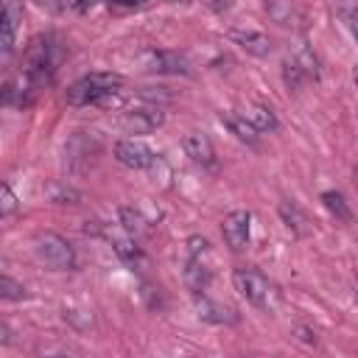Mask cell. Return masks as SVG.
I'll use <instances>...</instances> for the list:
<instances>
[{"label":"cell","mask_w":358,"mask_h":358,"mask_svg":"<svg viewBox=\"0 0 358 358\" xmlns=\"http://www.w3.org/2000/svg\"><path fill=\"white\" fill-rule=\"evenodd\" d=\"M123 87V78L117 73H90L73 81L64 92V101L70 106H98L115 98Z\"/></svg>","instance_id":"obj_1"},{"label":"cell","mask_w":358,"mask_h":358,"mask_svg":"<svg viewBox=\"0 0 358 358\" xmlns=\"http://www.w3.org/2000/svg\"><path fill=\"white\" fill-rule=\"evenodd\" d=\"M232 282H235V291L255 308H263V310H271L280 299L277 288L268 282V277L263 271H257L255 266H238L232 271Z\"/></svg>","instance_id":"obj_2"},{"label":"cell","mask_w":358,"mask_h":358,"mask_svg":"<svg viewBox=\"0 0 358 358\" xmlns=\"http://www.w3.org/2000/svg\"><path fill=\"white\" fill-rule=\"evenodd\" d=\"M59 62H62V48L56 45V39L39 36L31 42V48L25 53V73L34 78L36 87H45V84H50Z\"/></svg>","instance_id":"obj_3"},{"label":"cell","mask_w":358,"mask_h":358,"mask_svg":"<svg viewBox=\"0 0 358 358\" xmlns=\"http://www.w3.org/2000/svg\"><path fill=\"white\" fill-rule=\"evenodd\" d=\"M210 252V243L204 241V238H190L187 241V260H185V285L193 291V294H199V291H204L207 288V282H210V277H213V271H210V266L204 263V255Z\"/></svg>","instance_id":"obj_4"},{"label":"cell","mask_w":358,"mask_h":358,"mask_svg":"<svg viewBox=\"0 0 358 358\" xmlns=\"http://www.w3.org/2000/svg\"><path fill=\"white\" fill-rule=\"evenodd\" d=\"M34 249H36L39 260L48 263L50 268L67 271V268L76 266V252H73V246H70L62 235H56V232H45V235H39L36 243H34Z\"/></svg>","instance_id":"obj_5"},{"label":"cell","mask_w":358,"mask_h":358,"mask_svg":"<svg viewBox=\"0 0 358 358\" xmlns=\"http://www.w3.org/2000/svg\"><path fill=\"white\" fill-rule=\"evenodd\" d=\"M221 235L232 252H243L252 238V213L249 210H232L221 221Z\"/></svg>","instance_id":"obj_6"},{"label":"cell","mask_w":358,"mask_h":358,"mask_svg":"<svg viewBox=\"0 0 358 358\" xmlns=\"http://www.w3.org/2000/svg\"><path fill=\"white\" fill-rule=\"evenodd\" d=\"M115 159L126 168H137V171H145L157 162V151L151 145H145L143 140H134V137H123L115 143Z\"/></svg>","instance_id":"obj_7"},{"label":"cell","mask_w":358,"mask_h":358,"mask_svg":"<svg viewBox=\"0 0 358 358\" xmlns=\"http://www.w3.org/2000/svg\"><path fill=\"white\" fill-rule=\"evenodd\" d=\"M162 120H165V115L159 106H134V109L120 112V117H117L120 129H126L129 134H148V131L159 129Z\"/></svg>","instance_id":"obj_8"},{"label":"cell","mask_w":358,"mask_h":358,"mask_svg":"<svg viewBox=\"0 0 358 358\" xmlns=\"http://www.w3.org/2000/svg\"><path fill=\"white\" fill-rule=\"evenodd\" d=\"M36 90H39V87L34 84V78L22 70V76L6 81V87H3V103H6V106H17V109H22V106H28V103L34 101Z\"/></svg>","instance_id":"obj_9"},{"label":"cell","mask_w":358,"mask_h":358,"mask_svg":"<svg viewBox=\"0 0 358 358\" xmlns=\"http://www.w3.org/2000/svg\"><path fill=\"white\" fill-rule=\"evenodd\" d=\"M227 36H229L235 45H241L246 53H255V56L271 53V39H268L263 31H257V28H229Z\"/></svg>","instance_id":"obj_10"},{"label":"cell","mask_w":358,"mask_h":358,"mask_svg":"<svg viewBox=\"0 0 358 358\" xmlns=\"http://www.w3.org/2000/svg\"><path fill=\"white\" fill-rule=\"evenodd\" d=\"M145 70L148 73H187V59L171 50H148L145 53Z\"/></svg>","instance_id":"obj_11"},{"label":"cell","mask_w":358,"mask_h":358,"mask_svg":"<svg viewBox=\"0 0 358 358\" xmlns=\"http://www.w3.org/2000/svg\"><path fill=\"white\" fill-rule=\"evenodd\" d=\"M182 145H185V154L196 165H204V168L215 165V148H213V143H210V137L204 131H190Z\"/></svg>","instance_id":"obj_12"},{"label":"cell","mask_w":358,"mask_h":358,"mask_svg":"<svg viewBox=\"0 0 358 358\" xmlns=\"http://www.w3.org/2000/svg\"><path fill=\"white\" fill-rule=\"evenodd\" d=\"M221 120H224V126L241 140V143H249V145H255L257 140H260V129L243 115V112H224L221 115Z\"/></svg>","instance_id":"obj_13"},{"label":"cell","mask_w":358,"mask_h":358,"mask_svg":"<svg viewBox=\"0 0 358 358\" xmlns=\"http://www.w3.org/2000/svg\"><path fill=\"white\" fill-rule=\"evenodd\" d=\"M17 22H20V11H17L14 0H6L3 14H0V45H3V53H11V50H14Z\"/></svg>","instance_id":"obj_14"},{"label":"cell","mask_w":358,"mask_h":358,"mask_svg":"<svg viewBox=\"0 0 358 358\" xmlns=\"http://www.w3.org/2000/svg\"><path fill=\"white\" fill-rule=\"evenodd\" d=\"M196 310H199V319L213 322V324H232V322H238V316H235L232 308H227V305H221V302H213V299H207V296L196 299Z\"/></svg>","instance_id":"obj_15"},{"label":"cell","mask_w":358,"mask_h":358,"mask_svg":"<svg viewBox=\"0 0 358 358\" xmlns=\"http://www.w3.org/2000/svg\"><path fill=\"white\" fill-rule=\"evenodd\" d=\"M305 76H308V81H319V62H316V56H313V50L305 45V42H299L296 45V50L288 56Z\"/></svg>","instance_id":"obj_16"},{"label":"cell","mask_w":358,"mask_h":358,"mask_svg":"<svg viewBox=\"0 0 358 358\" xmlns=\"http://www.w3.org/2000/svg\"><path fill=\"white\" fill-rule=\"evenodd\" d=\"M243 115H246L260 131H277V129H280L274 112H271L266 103H249V109H243Z\"/></svg>","instance_id":"obj_17"},{"label":"cell","mask_w":358,"mask_h":358,"mask_svg":"<svg viewBox=\"0 0 358 358\" xmlns=\"http://www.w3.org/2000/svg\"><path fill=\"white\" fill-rule=\"evenodd\" d=\"M120 221L129 235H143L151 229V218H145L140 207H120Z\"/></svg>","instance_id":"obj_18"},{"label":"cell","mask_w":358,"mask_h":358,"mask_svg":"<svg viewBox=\"0 0 358 358\" xmlns=\"http://www.w3.org/2000/svg\"><path fill=\"white\" fill-rule=\"evenodd\" d=\"M280 215L285 221V227L294 232V235H305L310 227H308V215L294 204V201H282L280 204Z\"/></svg>","instance_id":"obj_19"},{"label":"cell","mask_w":358,"mask_h":358,"mask_svg":"<svg viewBox=\"0 0 358 358\" xmlns=\"http://www.w3.org/2000/svg\"><path fill=\"white\" fill-rule=\"evenodd\" d=\"M322 204L338 218V221H352V213H350V207H347V201H344V196L338 193V190H324L322 193Z\"/></svg>","instance_id":"obj_20"},{"label":"cell","mask_w":358,"mask_h":358,"mask_svg":"<svg viewBox=\"0 0 358 358\" xmlns=\"http://www.w3.org/2000/svg\"><path fill=\"white\" fill-rule=\"evenodd\" d=\"M336 11H338L341 22L347 25V31H350V34L355 36V42H358V3H350V6H338Z\"/></svg>","instance_id":"obj_21"},{"label":"cell","mask_w":358,"mask_h":358,"mask_svg":"<svg viewBox=\"0 0 358 358\" xmlns=\"http://www.w3.org/2000/svg\"><path fill=\"white\" fill-rule=\"evenodd\" d=\"M0 296H3V299H22V296H25V288H22L17 280H11L8 274H3V277H0Z\"/></svg>","instance_id":"obj_22"},{"label":"cell","mask_w":358,"mask_h":358,"mask_svg":"<svg viewBox=\"0 0 358 358\" xmlns=\"http://www.w3.org/2000/svg\"><path fill=\"white\" fill-rule=\"evenodd\" d=\"M0 193H3V207H0V213L8 218V215L17 210V196L11 193V187H8V185H3V190H0Z\"/></svg>","instance_id":"obj_23"},{"label":"cell","mask_w":358,"mask_h":358,"mask_svg":"<svg viewBox=\"0 0 358 358\" xmlns=\"http://www.w3.org/2000/svg\"><path fill=\"white\" fill-rule=\"evenodd\" d=\"M98 0H70V6H76L78 11H84V8H90V6H95Z\"/></svg>","instance_id":"obj_24"},{"label":"cell","mask_w":358,"mask_h":358,"mask_svg":"<svg viewBox=\"0 0 358 358\" xmlns=\"http://www.w3.org/2000/svg\"><path fill=\"white\" fill-rule=\"evenodd\" d=\"M36 3H39V6H48V8H53V11H56V8H59V6H56V3H53V0H36Z\"/></svg>","instance_id":"obj_25"},{"label":"cell","mask_w":358,"mask_h":358,"mask_svg":"<svg viewBox=\"0 0 358 358\" xmlns=\"http://www.w3.org/2000/svg\"><path fill=\"white\" fill-rule=\"evenodd\" d=\"M112 3H123V6H137V3H143V0H112Z\"/></svg>","instance_id":"obj_26"},{"label":"cell","mask_w":358,"mask_h":358,"mask_svg":"<svg viewBox=\"0 0 358 358\" xmlns=\"http://www.w3.org/2000/svg\"><path fill=\"white\" fill-rule=\"evenodd\" d=\"M333 3H336V8H338V6H350V3H358V0H333Z\"/></svg>","instance_id":"obj_27"},{"label":"cell","mask_w":358,"mask_h":358,"mask_svg":"<svg viewBox=\"0 0 358 358\" xmlns=\"http://www.w3.org/2000/svg\"><path fill=\"white\" fill-rule=\"evenodd\" d=\"M352 176H355V185H358V168H355V171H352Z\"/></svg>","instance_id":"obj_28"},{"label":"cell","mask_w":358,"mask_h":358,"mask_svg":"<svg viewBox=\"0 0 358 358\" xmlns=\"http://www.w3.org/2000/svg\"><path fill=\"white\" fill-rule=\"evenodd\" d=\"M352 78H355V84H358V67H355V73H352Z\"/></svg>","instance_id":"obj_29"},{"label":"cell","mask_w":358,"mask_h":358,"mask_svg":"<svg viewBox=\"0 0 358 358\" xmlns=\"http://www.w3.org/2000/svg\"><path fill=\"white\" fill-rule=\"evenodd\" d=\"M355 291H358V274H355Z\"/></svg>","instance_id":"obj_30"}]
</instances>
